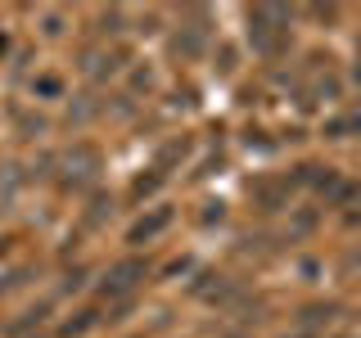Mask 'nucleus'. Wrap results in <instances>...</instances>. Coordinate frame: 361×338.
Here are the masks:
<instances>
[{
	"label": "nucleus",
	"instance_id": "3",
	"mask_svg": "<svg viewBox=\"0 0 361 338\" xmlns=\"http://www.w3.org/2000/svg\"><path fill=\"white\" fill-rule=\"evenodd\" d=\"M14 199V176H0V208Z\"/></svg>",
	"mask_w": 361,
	"mask_h": 338
},
{
	"label": "nucleus",
	"instance_id": "1",
	"mask_svg": "<svg viewBox=\"0 0 361 338\" xmlns=\"http://www.w3.org/2000/svg\"><path fill=\"white\" fill-rule=\"evenodd\" d=\"M140 275H145V266H140V262H122V266H113V275H109V293H127Z\"/></svg>",
	"mask_w": 361,
	"mask_h": 338
},
{
	"label": "nucleus",
	"instance_id": "2",
	"mask_svg": "<svg viewBox=\"0 0 361 338\" xmlns=\"http://www.w3.org/2000/svg\"><path fill=\"white\" fill-rule=\"evenodd\" d=\"M167 221H172V217H167V212H154L149 221H140V225H135V230H131V239H135V244H140V239H149V234H158V230H163Z\"/></svg>",
	"mask_w": 361,
	"mask_h": 338
}]
</instances>
